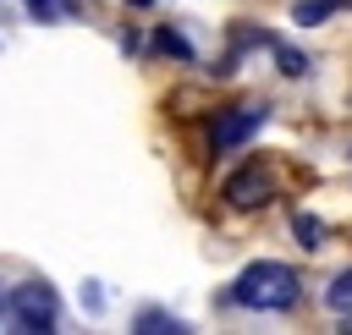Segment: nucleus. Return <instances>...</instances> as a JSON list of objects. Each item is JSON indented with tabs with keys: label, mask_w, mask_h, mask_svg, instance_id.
Masks as SVG:
<instances>
[{
	"label": "nucleus",
	"mask_w": 352,
	"mask_h": 335,
	"mask_svg": "<svg viewBox=\"0 0 352 335\" xmlns=\"http://www.w3.org/2000/svg\"><path fill=\"white\" fill-rule=\"evenodd\" d=\"M126 5H138V11H143V5H154V0H126Z\"/></svg>",
	"instance_id": "obj_11"
},
{
	"label": "nucleus",
	"mask_w": 352,
	"mask_h": 335,
	"mask_svg": "<svg viewBox=\"0 0 352 335\" xmlns=\"http://www.w3.org/2000/svg\"><path fill=\"white\" fill-rule=\"evenodd\" d=\"M292 231H297V242H302V247H319V220H314V214H297V220H292Z\"/></svg>",
	"instance_id": "obj_7"
},
{
	"label": "nucleus",
	"mask_w": 352,
	"mask_h": 335,
	"mask_svg": "<svg viewBox=\"0 0 352 335\" xmlns=\"http://www.w3.org/2000/svg\"><path fill=\"white\" fill-rule=\"evenodd\" d=\"M226 198H231L236 209H253V203H264V198H270V181H264L258 170H242V176H231V181H226Z\"/></svg>",
	"instance_id": "obj_4"
},
{
	"label": "nucleus",
	"mask_w": 352,
	"mask_h": 335,
	"mask_svg": "<svg viewBox=\"0 0 352 335\" xmlns=\"http://www.w3.org/2000/svg\"><path fill=\"white\" fill-rule=\"evenodd\" d=\"M154 49H170V55H182V60L192 55V49H187V38H176V33H154Z\"/></svg>",
	"instance_id": "obj_9"
},
{
	"label": "nucleus",
	"mask_w": 352,
	"mask_h": 335,
	"mask_svg": "<svg viewBox=\"0 0 352 335\" xmlns=\"http://www.w3.org/2000/svg\"><path fill=\"white\" fill-rule=\"evenodd\" d=\"M324 302H330V313H341V319H352V269H341L330 286H324Z\"/></svg>",
	"instance_id": "obj_5"
},
{
	"label": "nucleus",
	"mask_w": 352,
	"mask_h": 335,
	"mask_svg": "<svg viewBox=\"0 0 352 335\" xmlns=\"http://www.w3.org/2000/svg\"><path fill=\"white\" fill-rule=\"evenodd\" d=\"M270 121V104H236V110H226L220 121H214V132H209V143L226 154V148H242L258 126Z\"/></svg>",
	"instance_id": "obj_3"
},
{
	"label": "nucleus",
	"mask_w": 352,
	"mask_h": 335,
	"mask_svg": "<svg viewBox=\"0 0 352 335\" xmlns=\"http://www.w3.org/2000/svg\"><path fill=\"white\" fill-rule=\"evenodd\" d=\"M275 55H280V71H286V77H302V71H308L302 55H292V49H280V44H275Z\"/></svg>",
	"instance_id": "obj_10"
},
{
	"label": "nucleus",
	"mask_w": 352,
	"mask_h": 335,
	"mask_svg": "<svg viewBox=\"0 0 352 335\" xmlns=\"http://www.w3.org/2000/svg\"><path fill=\"white\" fill-rule=\"evenodd\" d=\"M231 297L242 308H253V313H280V308L297 302V269L292 264H275V258H258V264H248L236 275Z\"/></svg>",
	"instance_id": "obj_1"
},
{
	"label": "nucleus",
	"mask_w": 352,
	"mask_h": 335,
	"mask_svg": "<svg viewBox=\"0 0 352 335\" xmlns=\"http://www.w3.org/2000/svg\"><path fill=\"white\" fill-rule=\"evenodd\" d=\"M11 313H16L22 330H50V324L60 319V297H55L44 280H28V286L11 291Z\"/></svg>",
	"instance_id": "obj_2"
},
{
	"label": "nucleus",
	"mask_w": 352,
	"mask_h": 335,
	"mask_svg": "<svg viewBox=\"0 0 352 335\" xmlns=\"http://www.w3.org/2000/svg\"><path fill=\"white\" fill-rule=\"evenodd\" d=\"M336 5H341V0H297V5H292V22H302V27H308V22H324Z\"/></svg>",
	"instance_id": "obj_6"
},
{
	"label": "nucleus",
	"mask_w": 352,
	"mask_h": 335,
	"mask_svg": "<svg viewBox=\"0 0 352 335\" xmlns=\"http://www.w3.org/2000/svg\"><path fill=\"white\" fill-rule=\"evenodd\" d=\"M138 330H148V335H160V330H182V324H176V319H165V313H154V308H148V313H138Z\"/></svg>",
	"instance_id": "obj_8"
}]
</instances>
